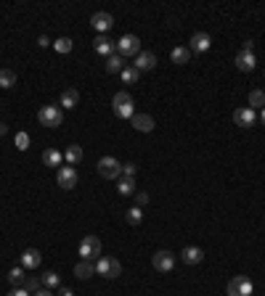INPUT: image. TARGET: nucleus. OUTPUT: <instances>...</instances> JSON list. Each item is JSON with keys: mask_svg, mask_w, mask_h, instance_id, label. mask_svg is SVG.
Listing matches in <instances>:
<instances>
[{"mask_svg": "<svg viewBox=\"0 0 265 296\" xmlns=\"http://www.w3.org/2000/svg\"><path fill=\"white\" fill-rule=\"evenodd\" d=\"M24 288H27L29 293H37V291L43 288V280H40V278H27V283H24Z\"/></svg>", "mask_w": 265, "mask_h": 296, "instance_id": "obj_33", "label": "nucleus"}, {"mask_svg": "<svg viewBox=\"0 0 265 296\" xmlns=\"http://www.w3.org/2000/svg\"><path fill=\"white\" fill-rule=\"evenodd\" d=\"M125 220H128V225H141V220H144V209H141V207L128 209V212H125Z\"/></svg>", "mask_w": 265, "mask_h": 296, "instance_id": "obj_29", "label": "nucleus"}, {"mask_svg": "<svg viewBox=\"0 0 265 296\" xmlns=\"http://www.w3.org/2000/svg\"><path fill=\"white\" fill-rule=\"evenodd\" d=\"M77 103H80V93H77L74 87H67L64 93H61V108H74Z\"/></svg>", "mask_w": 265, "mask_h": 296, "instance_id": "obj_21", "label": "nucleus"}, {"mask_svg": "<svg viewBox=\"0 0 265 296\" xmlns=\"http://www.w3.org/2000/svg\"><path fill=\"white\" fill-rule=\"evenodd\" d=\"M37 45H40V48H48V45H51V40H48V37H45V35H43V37L37 40Z\"/></svg>", "mask_w": 265, "mask_h": 296, "instance_id": "obj_40", "label": "nucleus"}, {"mask_svg": "<svg viewBox=\"0 0 265 296\" xmlns=\"http://www.w3.org/2000/svg\"><path fill=\"white\" fill-rule=\"evenodd\" d=\"M112 106H114V114L119 117V119H133V96L128 90H119V93H114V98H112Z\"/></svg>", "mask_w": 265, "mask_h": 296, "instance_id": "obj_1", "label": "nucleus"}, {"mask_svg": "<svg viewBox=\"0 0 265 296\" xmlns=\"http://www.w3.org/2000/svg\"><path fill=\"white\" fill-rule=\"evenodd\" d=\"M119 272H122V264H119V259H112V267H109V278H119Z\"/></svg>", "mask_w": 265, "mask_h": 296, "instance_id": "obj_36", "label": "nucleus"}, {"mask_svg": "<svg viewBox=\"0 0 265 296\" xmlns=\"http://www.w3.org/2000/svg\"><path fill=\"white\" fill-rule=\"evenodd\" d=\"M249 108H255V111H257V108H260V111L265 108V93L262 90H252V93H249Z\"/></svg>", "mask_w": 265, "mask_h": 296, "instance_id": "obj_26", "label": "nucleus"}, {"mask_svg": "<svg viewBox=\"0 0 265 296\" xmlns=\"http://www.w3.org/2000/svg\"><path fill=\"white\" fill-rule=\"evenodd\" d=\"M151 264H154V270H159V272H170L175 267V254L167 252V248H162V252H157L151 257Z\"/></svg>", "mask_w": 265, "mask_h": 296, "instance_id": "obj_7", "label": "nucleus"}, {"mask_svg": "<svg viewBox=\"0 0 265 296\" xmlns=\"http://www.w3.org/2000/svg\"><path fill=\"white\" fill-rule=\"evenodd\" d=\"M8 283L13 286V288H24V283H27V270L22 267H13V270H8Z\"/></svg>", "mask_w": 265, "mask_h": 296, "instance_id": "obj_20", "label": "nucleus"}, {"mask_svg": "<svg viewBox=\"0 0 265 296\" xmlns=\"http://www.w3.org/2000/svg\"><path fill=\"white\" fill-rule=\"evenodd\" d=\"M112 24H114V16H112V13H106V11H98V13H93V16H90V27L96 29L98 35H106L109 29H112Z\"/></svg>", "mask_w": 265, "mask_h": 296, "instance_id": "obj_9", "label": "nucleus"}, {"mask_svg": "<svg viewBox=\"0 0 265 296\" xmlns=\"http://www.w3.org/2000/svg\"><path fill=\"white\" fill-rule=\"evenodd\" d=\"M58 296H74L72 288H58Z\"/></svg>", "mask_w": 265, "mask_h": 296, "instance_id": "obj_42", "label": "nucleus"}, {"mask_svg": "<svg viewBox=\"0 0 265 296\" xmlns=\"http://www.w3.org/2000/svg\"><path fill=\"white\" fill-rule=\"evenodd\" d=\"M61 159H64V153L56 151V148H45V151H43V164L51 167V169H58V167H61Z\"/></svg>", "mask_w": 265, "mask_h": 296, "instance_id": "obj_18", "label": "nucleus"}, {"mask_svg": "<svg viewBox=\"0 0 265 296\" xmlns=\"http://www.w3.org/2000/svg\"><path fill=\"white\" fill-rule=\"evenodd\" d=\"M125 66H128V64H125V58H122L119 53H114V56L106 58V72H109V74H122Z\"/></svg>", "mask_w": 265, "mask_h": 296, "instance_id": "obj_22", "label": "nucleus"}, {"mask_svg": "<svg viewBox=\"0 0 265 296\" xmlns=\"http://www.w3.org/2000/svg\"><path fill=\"white\" fill-rule=\"evenodd\" d=\"M117 191H119V196H133V193H138V191H135V180H133V177H119V180H117Z\"/></svg>", "mask_w": 265, "mask_h": 296, "instance_id": "obj_24", "label": "nucleus"}, {"mask_svg": "<svg viewBox=\"0 0 265 296\" xmlns=\"http://www.w3.org/2000/svg\"><path fill=\"white\" fill-rule=\"evenodd\" d=\"M16 85V72H11V69H0V87H13Z\"/></svg>", "mask_w": 265, "mask_h": 296, "instance_id": "obj_28", "label": "nucleus"}, {"mask_svg": "<svg viewBox=\"0 0 265 296\" xmlns=\"http://www.w3.org/2000/svg\"><path fill=\"white\" fill-rule=\"evenodd\" d=\"M117 53H119L122 58L138 56V53H141V40H138L135 35H125V37L117 42Z\"/></svg>", "mask_w": 265, "mask_h": 296, "instance_id": "obj_5", "label": "nucleus"}, {"mask_svg": "<svg viewBox=\"0 0 265 296\" xmlns=\"http://www.w3.org/2000/svg\"><path fill=\"white\" fill-rule=\"evenodd\" d=\"M210 45H212V37H210L207 32H194L189 51H191V53H205V51H210Z\"/></svg>", "mask_w": 265, "mask_h": 296, "instance_id": "obj_11", "label": "nucleus"}, {"mask_svg": "<svg viewBox=\"0 0 265 296\" xmlns=\"http://www.w3.org/2000/svg\"><path fill=\"white\" fill-rule=\"evenodd\" d=\"M8 296H32V293H29L27 288H13V291H11Z\"/></svg>", "mask_w": 265, "mask_h": 296, "instance_id": "obj_38", "label": "nucleus"}, {"mask_svg": "<svg viewBox=\"0 0 265 296\" xmlns=\"http://www.w3.org/2000/svg\"><path fill=\"white\" fill-rule=\"evenodd\" d=\"M32 296H53V291H51V288H40V291L32 293Z\"/></svg>", "mask_w": 265, "mask_h": 296, "instance_id": "obj_39", "label": "nucleus"}, {"mask_svg": "<svg viewBox=\"0 0 265 296\" xmlns=\"http://www.w3.org/2000/svg\"><path fill=\"white\" fill-rule=\"evenodd\" d=\"M40 280H43V286H45V288H58V283H61L58 272H45Z\"/></svg>", "mask_w": 265, "mask_h": 296, "instance_id": "obj_30", "label": "nucleus"}, {"mask_svg": "<svg viewBox=\"0 0 265 296\" xmlns=\"http://www.w3.org/2000/svg\"><path fill=\"white\" fill-rule=\"evenodd\" d=\"M37 119L43 127H61V122H64V111H61V106H40L37 111Z\"/></svg>", "mask_w": 265, "mask_h": 296, "instance_id": "obj_2", "label": "nucleus"}, {"mask_svg": "<svg viewBox=\"0 0 265 296\" xmlns=\"http://www.w3.org/2000/svg\"><path fill=\"white\" fill-rule=\"evenodd\" d=\"M98 175L104 180H119L122 177V164L114 159V156H104L98 162Z\"/></svg>", "mask_w": 265, "mask_h": 296, "instance_id": "obj_4", "label": "nucleus"}, {"mask_svg": "<svg viewBox=\"0 0 265 296\" xmlns=\"http://www.w3.org/2000/svg\"><path fill=\"white\" fill-rule=\"evenodd\" d=\"M170 58H173V64H189V58H191V51L189 48H173V53H170Z\"/></svg>", "mask_w": 265, "mask_h": 296, "instance_id": "obj_25", "label": "nucleus"}, {"mask_svg": "<svg viewBox=\"0 0 265 296\" xmlns=\"http://www.w3.org/2000/svg\"><path fill=\"white\" fill-rule=\"evenodd\" d=\"M80 257L83 259H98L101 257V238H96V236H85L83 241H80Z\"/></svg>", "mask_w": 265, "mask_h": 296, "instance_id": "obj_6", "label": "nucleus"}, {"mask_svg": "<svg viewBox=\"0 0 265 296\" xmlns=\"http://www.w3.org/2000/svg\"><path fill=\"white\" fill-rule=\"evenodd\" d=\"M40 262H43V254L37 252V248H24V252H22V267L24 270L40 267Z\"/></svg>", "mask_w": 265, "mask_h": 296, "instance_id": "obj_12", "label": "nucleus"}, {"mask_svg": "<svg viewBox=\"0 0 265 296\" xmlns=\"http://www.w3.org/2000/svg\"><path fill=\"white\" fill-rule=\"evenodd\" d=\"M233 122H236L239 127H255V124H257V111H255V108H249V106L236 108V111H233Z\"/></svg>", "mask_w": 265, "mask_h": 296, "instance_id": "obj_10", "label": "nucleus"}, {"mask_svg": "<svg viewBox=\"0 0 265 296\" xmlns=\"http://www.w3.org/2000/svg\"><path fill=\"white\" fill-rule=\"evenodd\" d=\"M16 148H19V151H27V148H29V135H27V132H19V135H16Z\"/></svg>", "mask_w": 265, "mask_h": 296, "instance_id": "obj_34", "label": "nucleus"}, {"mask_svg": "<svg viewBox=\"0 0 265 296\" xmlns=\"http://www.w3.org/2000/svg\"><path fill=\"white\" fill-rule=\"evenodd\" d=\"M135 172H138V167L130 162V164H122V177H133L135 180Z\"/></svg>", "mask_w": 265, "mask_h": 296, "instance_id": "obj_35", "label": "nucleus"}, {"mask_svg": "<svg viewBox=\"0 0 265 296\" xmlns=\"http://www.w3.org/2000/svg\"><path fill=\"white\" fill-rule=\"evenodd\" d=\"M180 259H183L186 264H199L201 259H205V252H201L199 246H186L183 252H180Z\"/></svg>", "mask_w": 265, "mask_h": 296, "instance_id": "obj_17", "label": "nucleus"}, {"mask_svg": "<svg viewBox=\"0 0 265 296\" xmlns=\"http://www.w3.org/2000/svg\"><path fill=\"white\" fill-rule=\"evenodd\" d=\"M93 48H96L101 56H114V51H117V42H112V40H109L106 35H98L96 40H93Z\"/></svg>", "mask_w": 265, "mask_h": 296, "instance_id": "obj_14", "label": "nucleus"}, {"mask_svg": "<svg viewBox=\"0 0 265 296\" xmlns=\"http://www.w3.org/2000/svg\"><path fill=\"white\" fill-rule=\"evenodd\" d=\"M133 127L138 130V132H151L154 127H157V124H154V117L151 114H133Z\"/></svg>", "mask_w": 265, "mask_h": 296, "instance_id": "obj_15", "label": "nucleus"}, {"mask_svg": "<svg viewBox=\"0 0 265 296\" xmlns=\"http://www.w3.org/2000/svg\"><path fill=\"white\" fill-rule=\"evenodd\" d=\"M56 183L61 191H72L77 185V169H72L69 164L67 167H58V175H56Z\"/></svg>", "mask_w": 265, "mask_h": 296, "instance_id": "obj_8", "label": "nucleus"}, {"mask_svg": "<svg viewBox=\"0 0 265 296\" xmlns=\"http://www.w3.org/2000/svg\"><path fill=\"white\" fill-rule=\"evenodd\" d=\"M74 275L80 278V280H88L90 275H96V264H93L90 259H83V262H77V264H74Z\"/></svg>", "mask_w": 265, "mask_h": 296, "instance_id": "obj_19", "label": "nucleus"}, {"mask_svg": "<svg viewBox=\"0 0 265 296\" xmlns=\"http://www.w3.org/2000/svg\"><path fill=\"white\" fill-rule=\"evenodd\" d=\"M138 72H149V69H154L157 66V56H154L151 51H141L135 56V64H133Z\"/></svg>", "mask_w": 265, "mask_h": 296, "instance_id": "obj_13", "label": "nucleus"}, {"mask_svg": "<svg viewBox=\"0 0 265 296\" xmlns=\"http://www.w3.org/2000/svg\"><path fill=\"white\" fill-rule=\"evenodd\" d=\"M135 201H138V207L149 204V193H135Z\"/></svg>", "mask_w": 265, "mask_h": 296, "instance_id": "obj_37", "label": "nucleus"}, {"mask_svg": "<svg viewBox=\"0 0 265 296\" xmlns=\"http://www.w3.org/2000/svg\"><path fill=\"white\" fill-rule=\"evenodd\" d=\"M241 51H249V53H252V51H255V42H252V40H247V42H244V48H241Z\"/></svg>", "mask_w": 265, "mask_h": 296, "instance_id": "obj_41", "label": "nucleus"}, {"mask_svg": "<svg viewBox=\"0 0 265 296\" xmlns=\"http://www.w3.org/2000/svg\"><path fill=\"white\" fill-rule=\"evenodd\" d=\"M6 132H8V124H6V122H0V135H6Z\"/></svg>", "mask_w": 265, "mask_h": 296, "instance_id": "obj_43", "label": "nucleus"}, {"mask_svg": "<svg viewBox=\"0 0 265 296\" xmlns=\"http://www.w3.org/2000/svg\"><path fill=\"white\" fill-rule=\"evenodd\" d=\"M138 80H141V72H138L135 66H125L122 69V82L125 85H135Z\"/></svg>", "mask_w": 265, "mask_h": 296, "instance_id": "obj_27", "label": "nucleus"}, {"mask_svg": "<svg viewBox=\"0 0 265 296\" xmlns=\"http://www.w3.org/2000/svg\"><path fill=\"white\" fill-rule=\"evenodd\" d=\"M72 45H74V42H72L69 37H58V40L53 42V48H56L58 53H69V51H72Z\"/></svg>", "mask_w": 265, "mask_h": 296, "instance_id": "obj_32", "label": "nucleus"}, {"mask_svg": "<svg viewBox=\"0 0 265 296\" xmlns=\"http://www.w3.org/2000/svg\"><path fill=\"white\" fill-rule=\"evenodd\" d=\"M109 267H112V259H109V257H98V262H96V272L104 275V278H109Z\"/></svg>", "mask_w": 265, "mask_h": 296, "instance_id": "obj_31", "label": "nucleus"}, {"mask_svg": "<svg viewBox=\"0 0 265 296\" xmlns=\"http://www.w3.org/2000/svg\"><path fill=\"white\" fill-rule=\"evenodd\" d=\"M236 66H239V72H252V69L257 66L255 53H249V51H239V53H236Z\"/></svg>", "mask_w": 265, "mask_h": 296, "instance_id": "obj_16", "label": "nucleus"}, {"mask_svg": "<svg viewBox=\"0 0 265 296\" xmlns=\"http://www.w3.org/2000/svg\"><path fill=\"white\" fill-rule=\"evenodd\" d=\"M64 159H67V164H69V167L80 164V162H83V146L72 143V146H69V148L64 151Z\"/></svg>", "mask_w": 265, "mask_h": 296, "instance_id": "obj_23", "label": "nucleus"}, {"mask_svg": "<svg viewBox=\"0 0 265 296\" xmlns=\"http://www.w3.org/2000/svg\"><path fill=\"white\" fill-rule=\"evenodd\" d=\"M228 296H252L255 293V286H252V280H249L247 275H236V278H231L228 280Z\"/></svg>", "mask_w": 265, "mask_h": 296, "instance_id": "obj_3", "label": "nucleus"}, {"mask_svg": "<svg viewBox=\"0 0 265 296\" xmlns=\"http://www.w3.org/2000/svg\"><path fill=\"white\" fill-rule=\"evenodd\" d=\"M260 122H262V127H265V108H262V111H260Z\"/></svg>", "mask_w": 265, "mask_h": 296, "instance_id": "obj_44", "label": "nucleus"}]
</instances>
